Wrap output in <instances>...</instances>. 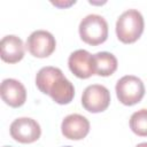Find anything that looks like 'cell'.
Segmentation results:
<instances>
[{
	"label": "cell",
	"mask_w": 147,
	"mask_h": 147,
	"mask_svg": "<svg viewBox=\"0 0 147 147\" xmlns=\"http://www.w3.org/2000/svg\"><path fill=\"white\" fill-rule=\"evenodd\" d=\"M36 85L40 92L48 94L59 105H68L75 96L72 83L56 67L48 65L41 68L36 76Z\"/></svg>",
	"instance_id": "6da1fadb"
},
{
	"label": "cell",
	"mask_w": 147,
	"mask_h": 147,
	"mask_svg": "<svg viewBox=\"0 0 147 147\" xmlns=\"http://www.w3.org/2000/svg\"><path fill=\"white\" fill-rule=\"evenodd\" d=\"M144 17L137 9H127L119 15L116 22V34L124 44L137 41L144 31Z\"/></svg>",
	"instance_id": "7a4b0ae2"
},
{
	"label": "cell",
	"mask_w": 147,
	"mask_h": 147,
	"mask_svg": "<svg viewBox=\"0 0 147 147\" xmlns=\"http://www.w3.org/2000/svg\"><path fill=\"white\" fill-rule=\"evenodd\" d=\"M79 36L88 45L96 46L105 42L108 38V23L98 14L85 16L79 23Z\"/></svg>",
	"instance_id": "3957f363"
},
{
	"label": "cell",
	"mask_w": 147,
	"mask_h": 147,
	"mask_svg": "<svg viewBox=\"0 0 147 147\" xmlns=\"http://www.w3.org/2000/svg\"><path fill=\"white\" fill-rule=\"evenodd\" d=\"M117 99L125 106H133L145 95V85L140 78L133 75L123 76L116 83Z\"/></svg>",
	"instance_id": "277c9868"
},
{
	"label": "cell",
	"mask_w": 147,
	"mask_h": 147,
	"mask_svg": "<svg viewBox=\"0 0 147 147\" xmlns=\"http://www.w3.org/2000/svg\"><path fill=\"white\" fill-rule=\"evenodd\" d=\"M110 103L109 90L100 84L87 86L82 95V105L90 113L105 111Z\"/></svg>",
	"instance_id": "5b68a950"
},
{
	"label": "cell",
	"mask_w": 147,
	"mask_h": 147,
	"mask_svg": "<svg viewBox=\"0 0 147 147\" xmlns=\"http://www.w3.org/2000/svg\"><path fill=\"white\" fill-rule=\"evenodd\" d=\"M10 136L14 140L22 144H31L40 138L41 129L37 121L30 117L16 118L9 127Z\"/></svg>",
	"instance_id": "8992f818"
},
{
	"label": "cell",
	"mask_w": 147,
	"mask_h": 147,
	"mask_svg": "<svg viewBox=\"0 0 147 147\" xmlns=\"http://www.w3.org/2000/svg\"><path fill=\"white\" fill-rule=\"evenodd\" d=\"M28 51L36 57H47L49 56L56 47V41L54 36L46 30H36L26 39Z\"/></svg>",
	"instance_id": "52a82bcc"
},
{
	"label": "cell",
	"mask_w": 147,
	"mask_h": 147,
	"mask_svg": "<svg viewBox=\"0 0 147 147\" xmlns=\"http://www.w3.org/2000/svg\"><path fill=\"white\" fill-rule=\"evenodd\" d=\"M70 71L78 78H88L95 75L93 55L86 49H77L72 52L68 59Z\"/></svg>",
	"instance_id": "ba28073f"
},
{
	"label": "cell",
	"mask_w": 147,
	"mask_h": 147,
	"mask_svg": "<svg viewBox=\"0 0 147 147\" xmlns=\"http://www.w3.org/2000/svg\"><path fill=\"white\" fill-rule=\"evenodd\" d=\"M62 134L71 140H80L90 132L88 119L79 114H70L64 117L61 124Z\"/></svg>",
	"instance_id": "9c48e42d"
},
{
	"label": "cell",
	"mask_w": 147,
	"mask_h": 147,
	"mask_svg": "<svg viewBox=\"0 0 147 147\" xmlns=\"http://www.w3.org/2000/svg\"><path fill=\"white\" fill-rule=\"evenodd\" d=\"M0 94L2 100L13 108L23 106L26 100V90L24 85L14 78H6L2 80Z\"/></svg>",
	"instance_id": "30bf717a"
},
{
	"label": "cell",
	"mask_w": 147,
	"mask_h": 147,
	"mask_svg": "<svg viewBox=\"0 0 147 147\" xmlns=\"http://www.w3.org/2000/svg\"><path fill=\"white\" fill-rule=\"evenodd\" d=\"M1 59L7 63H16L24 57V44L15 34L5 36L0 41Z\"/></svg>",
	"instance_id": "8fae6325"
},
{
	"label": "cell",
	"mask_w": 147,
	"mask_h": 147,
	"mask_svg": "<svg viewBox=\"0 0 147 147\" xmlns=\"http://www.w3.org/2000/svg\"><path fill=\"white\" fill-rule=\"evenodd\" d=\"M94 59V70L95 75L107 77L113 75L118 65L117 59L114 54L109 52H98L93 55Z\"/></svg>",
	"instance_id": "7c38bea8"
},
{
	"label": "cell",
	"mask_w": 147,
	"mask_h": 147,
	"mask_svg": "<svg viewBox=\"0 0 147 147\" xmlns=\"http://www.w3.org/2000/svg\"><path fill=\"white\" fill-rule=\"evenodd\" d=\"M130 127L137 136L147 137V109H139L131 115Z\"/></svg>",
	"instance_id": "4fadbf2b"
},
{
	"label": "cell",
	"mask_w": 147,
	"mask_h": 147,
	"mask_svg": "<svg viewBox=\"0 0 147 147\" xmlns=\"http://www.w3.org/2000/svg\"><path fill=\"white\" fill-rule=\"evenodd\" d=\"M52 3L53 5H55V6H57V7H61V8H63V7H69V6H71L72 3H76V1L75 0H70V1H68V2H63V1H52Z\"/></svg>",
	"instance_id": "5bb4252c"
},
{
	"label": "cell",
	"mask_w": 147,
	"mask_h": 147,
	"mask_svg": "<svg viewBox=\"0 0 147 147\" xmlns=\"http://www.w3.org/2000/svg\"><path fill=\"white\" fill-rule=\"evenodd\" d=\"M136 147H147V142H141V144H138Z\"/></svg>",
	"instance_id": "9a60e30c"
},
{
	"label": "cell",
	"mask_w": 147,
	"mask_h": 147,
	"mask_svg": "<svg viewBox=\"0 0 147 147\" xmlns=\"http://www.w3.org/2000/svg\"><path fill=\"white\" fill-rule=\"evenodd\" d=\"M63 147H72V146H63Z\"/></svg>",
	"instance_id": "2e32d148"
},
{
	"label": "cell",
	"mask_w": 147,
	"mask_h": 147,
	"mask_svg": "<svg viewBox=\"0 0 147 147\" xmlns=\"http://www.w3.org/2000/svg\"><path fill=\"white\" fill-rule=\"evenodd\" d=\"M3 147H11V146H3Z\"/></svg>",
	"instance_id": "e0dca14e"
}]
</instances>
